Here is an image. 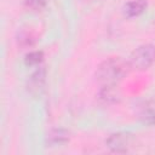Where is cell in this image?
I'll use <instances>...</instances> for the list:
<instances>
[{"mask_svg":"<svg viewBox=\"0 0 155 155\" xmlns=\"http://www.w3.org/2000/svg\"><path fill=\"white\" fill-rule=\"evenodd\" d=\"M155 63V45L143 44L134 48L130 56L128 64L137 70H147Z\"/></svg>","mask_w":155,"mask_h":155,"instance_id":"2","label":"cell"},{"mask_svg":"<svg viewBox=\"0 0 155 155\" xmlns=\"http://www.w3.org/2000/svg\"><path fill=\"white\" fill-rule=\"evenodd\" d=\"M148 7L147 0H131L124 6V15L127 18H134L142 15Z\"/></svg>","mask_w":155,"mask_h":155,"instance_id":"6","label":"cell"},{"mask_svg":"<svg viewBox=\"0 0 155 155\" xmlns=\"http://www.w3.org/2000/svg\"><path fill=\"white\" fill-rule=\"evenodd\" d=\"M35 42H36V36L33 30L22 29L21 31H18V35H17L18 46H21L23 48H28V47H31Z\"/></svg>","mask_w":155,"mask_h":155,"instance_id":"8","label":"cell"},{"mask_svg":"<svg viewBox=\"0 0 155 155\" xmlns=\"http://www.w3.org/2000/svg\"><path fill=\"white\" fill-rule=\"evenodd\" d=\"M130 142H131V139H130L128 134L122 133V132H117V133L110 134L107 138L105 144L114 153H126L128 150Z\"/></svg>","mask_w":155,"mask_h":155,"instance_id":"4","label":"cell"},{"mask_svg":"<svg viewBox=\"0 0 155 155\" xmlns=\"http://www.w3.org/2000/svg\"><path fill=\"white\" fill-rule=\"evenodd\" d=\"M69 140V132L64 128H53L47 134V143L51 145L65 144Z\"/></svg>","mask_w":155,"mask_h":155,"instance_id":"7","label":"cell"},{"mask_svg":"<svg viewBox=\"0 0 155 155\" xmlns=\"http://www.w3.org/2000/svg\"><path fill=\"white\" fill-rule=\"evenodd\" d=\"M140 120L147 125H154L155 124V107L154 105H144L140 109L139 113Z\"/></svg>","mask_w":155,"mask_h":155,"instance_id":"9","label":"cell"},{"mask_svg":"<svg viewBox=\"0 0 155 155\" xmlns=\"http://www.w3.org/2000/svg\"><path fill=\"white\" fill-rule=\"evenodd\" d=\"M48 1L50 0H24V4L28 8L34 10V11H39V10H42L44 7H46Z\"/></svg>","mask_w":155,"mask_h":155,"instance_id":"11","label":"cell"},{"mask_svg":"<svg viewBox=\"0 0 155 155\" xmlns=\"http://www.w3.org/2000/svg\"><path fill=\"white\" fill-rule=\"evenodd\" d=\"M24 61L29 67H39L44 61V53L41 51H30L25 54Z\"/></svg>","mask_w":155,"mask_h":155,"instance_id":"10","label":"cell"},{"mask_svg":"<svg viewBox=\"0 0 155 155\" xmlns=\"http://www.w3.org/2000/svg\"><path fill=\"white\" fill-rule=\"evenodd\" d=\"M128 62L120 57H110L104 59L96 69L94 76L101 86L117 85L127 74L130 69Z\"/></svg>","mask_w":155,"mask_h":155,"instance_id":"1","label":"cell"},{"mask_svg":"<svg viewBox=\"0 0 155 155\" xmlns=\"http://www.w3.org/2000/svg\"><path fill=\"white\" fill-rule=\"evenodd\" d=\"M97 97L103 104L111 105V104L119 103L121 94L116 88V85H108V86H101V90L98 91Z\"/></svg>","mask_w":155,"mask_h":155,"instance_id":"5","label":"cell"},{"mask_svg":"<svg viewBox=\"0 0 155 155\" xmlns=\"http://www.w3.org/2000/svg\"><path fill=\"white\" fill-rule=\"evenodd\" d=\"M45 82H46V69L39 65L36 67V70L33 71V74L29 76L27 88L33 96H36L44 90Z\"/></svg>","mask_w":155,"mask_h":155,"instance_id":"3","label":"cell"}]
</instances>
